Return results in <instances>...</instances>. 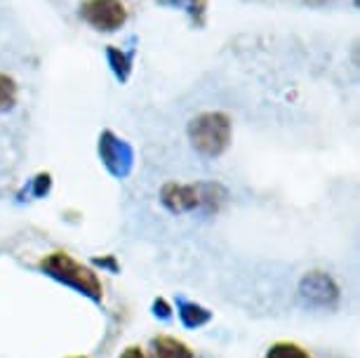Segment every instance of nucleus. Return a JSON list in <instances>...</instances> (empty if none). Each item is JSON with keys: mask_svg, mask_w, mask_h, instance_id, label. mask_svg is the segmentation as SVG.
I'll list each match as a JSON object with an SVG mask.
<instances>
[{"mask_svg": "<svg viewBox=\"0 0 360 358\" xmlns=\"http://www.w3.org/2000/svg\"><path fill=\"white\" fill-rule=\"evenodd\" d=\"M188 137H191L193 146L205 156H219L226 151L231 141V120L224 113L210 111L202 116L193 118L188 125Z\"/></svg>", "mask_w": 360, "mask_h": 358, "instance_id": "obj_1", "label": "nucleus"}, {"mask_svg": "<svg viewBox=\"0 0 360 358\" xmlns=\"http://www.w3.org/2000/svg\"><path fill=\"white\" fill-rule=\"evenodd\" d=\"M80 17L97 31H118L125 24L127 10L123 0H85L80 5Z\"/></svg>", "mask_w": 360, "mask_h": 358, "instance_id": "obj_2", "label": "nucleus"}, {"mask_svg": "<svg viewBox=\"0 0 360 358\" xmlns=\"http://www.w3.org/2000/svg\"><path fill=\"white\" fill-rule=\"evenodd\" d=\"M43 267L50 269L57 279L71 283V286L83 288L85 293H90V295H99V283L94 279V274L87 271V269H83L80 264H76V262L71 257H66V255H52L50 260L43 262Z\"/></svg>", "mask_w": 360, "mask_h": 358, "instance_id": "obj_3", "label": "nucleus"}, {"mask_svg": "<svg viewBox=\"0 0 360 358\" xmlns=\"http://www.w3.org/2000/svg\"><path fill=\"white\" fill-rule=\"evenodd\" d=\"M99 148H101V156H104L106 165L111 167L115 174L127 172V165H130V160H132V151L127 148V144H123L120 139H115L113 134L106 132Z\"/></svg>", "mask_w": 360, "mask_h": 358, "instance_id": "obj_4", "label": "nucleus"}, {"mask_svg": "<svg viewBox=\"0 0 360 358\" xmlns=\"http://www.w3.org/2000/svg\"><path fill=\"white\" fill-rule=\"evenodd\" d=\"M202 186H167L165 188V203L172 210H188V207H198L202 200L210 196H202Z\"/></svg>", "mask_w": 360, "mask_h": 358, "instance_id": "obj_5", "label": "nucleus"}, {"mask_svg": "<svg viewBox=\"0 0 360 358\" xmlns=\"http://www.w3.org/2000/svg\"><path fill=\"white\" fill-rule=\"evenodd\" d=\"M151 354L153 358H193L191 351L172 337H155Z\"/></svg>", "mask_w": 360, "mask_h": 358, "instance_id": "obj_6", "label": "nucleus"}, {"mask_svg": "<svg viewBox=\"0 0 360 358\" xmlns=\"http://www.w3.org/2000/svg\"><path fill=\"white\" fill-rule=\"evenodd\" d=\"M17 104V83L0 73V111H10Z\"/></svg>", "mask_w": 360, "mask_h": 358, "instance_id": "obj_7", "label": "nucleus"}, {"mask_svg": "<svg viewBox=\"0 0 360 358\" xmlns=\"http://www.w3.org/2000/svg\"><path fill=\"white\" fill-rule=\"evenodd\" d=\"M108 62H111L115 76H118L120 80H127V76H130V69H132L130 55H123V52H118L115 47H108Z\"/></svg>", "mask_w": 360, "mask_h": 358, "instance_id": "obj_8", "label": "nucleus"}, {"mask_svg": "<svg viewBox=\"0 0 360 358\" xmlns=\"http://www.w3.org/2000/svg\"><path fill=\"white\" fill-rule=\"evenodd\" d=\"M266 358H309L299 347H292V344H278L269 351Z\"/></svg>", "mask_w": 360, "mask_h": 358, "instance_id": "obj_9", "label": "nucleus"}, {"mask_svg": "<svg viewBox=\"0 0 360 358\" xmlns=\"http://www.w3.org/2000/svg\"><path fill=\"white\" fill-rule=\"evenodd\" d=\"M120 358H144V354H141L139 349H127Z\"/></svg>", "mask_w": 360, "mask_h": 358, "instance_id": "obj_10", "label": "nucleus"}]
</instances>
